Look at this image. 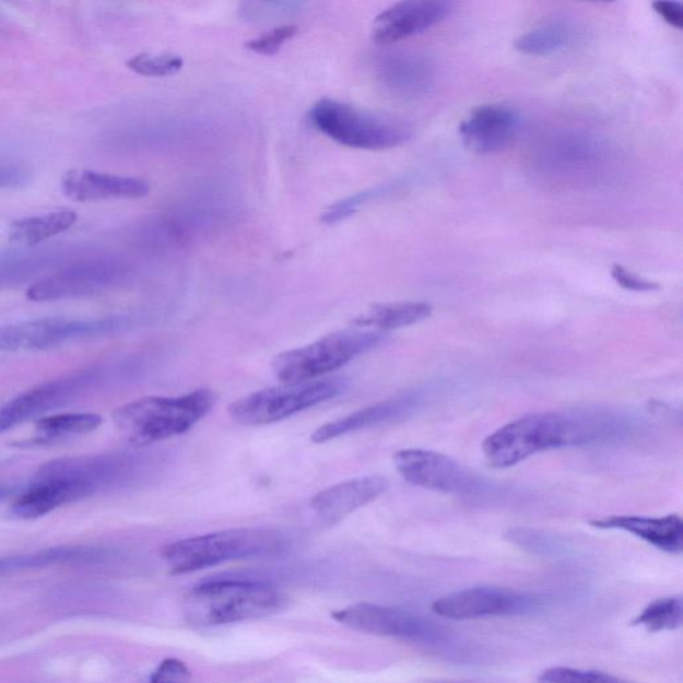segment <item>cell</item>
I'll return each instance as SVG.
<instances>
[{"instance_id":"cell-17","label":"cell","mask_w":683,"mask_h":683,"mask_svg":"<svg viewBox=\"0 0 683 683\" xmlns=\"http://www.w3.org/2000/svg\"><path fill=\"white\" fill-rule=\"evenodd\" d=\"M93 377L90 374L42 384L22 392L0 409V433L35 419L46 411L57 409L80 395Z\"/></svg>"},{"instance_id":"cell-21","label":"cell","mask_w":683,"mask_h":683,"mask_svg":"<svg viewBox=\"0 0 683 683\" xmlns=\"http://www.w3.org/2000/svg\"><path fill=\"white\" fill-rule=\"evenodd\" d=\"M590 525L601 530L626 531L670 554H681L683 550V522L676 514L660 518L610 516L597 518Z\"/></svg>"},{"instance_id":"cell-33","label":"cell","mask_w":683,"mask_h":683,"mask_svg":"<svg viewBox=\"0 0 683 683\" xmlns=\"http://www.w3.org/2000/svg\"><path fill=\"white\" fill-rule=\"evenodd\" d=\"M538 683H627L614 675L572 668L547 669Z\"/></svg>"},{"instance_id":"cell-16","label":"cell","mask_w":683,"mask_h":683,"mask_svg":"<svg viewBox=\"0 0 683 683\" xmlns=\"http://www.w3.org/2000/svg\"><path fill=\"white\" fill-rule=\"evenodd\" d=\"M427 399L425 391H411L408 395L384 401L343 416L320 426L311 434L314 444H326L343 435L366 431L386 423L408 420L419 411Z\"/></svg>"},{"instance_id":"cell-8","label":"cell","mask_w":683,"mask_h":683,"mask_svg":"<svg viewBox=\"0 0 683 683\" xmlns=\"http://www.w3.org/2000/svg\"><path fill=\"white\" fill-rule=\"evenodd\" d=\"M131 318L98 319L50 317L0 326V352H42L71 342L114 334L130 328Z\"/></svg>"},{"instance_id":"cell-2","label":"cell","mask_w":683,"mask_h":683,"mask_svg":"<svg viewBox=\"0 0 683 683\" xmlns=\"http://www.w3.org/2000/svg\"><path fill=\"white\" fill-rule=\"evenodd\" d=\"M214 403L215 395L209 389L180 397H144L115 409L113 421L127 443L146 446L189 433Z\"/></svg>"},{"instance_id":"cell-25","label":"cell","mask_w":683,"mask_h":683,"mask_svg":"<svg viewBox=\"0 0 683 683\" xmlns=\"http://www.w3.org/2000/svg\"><path fill=\"white\" fill-rule=\"evenodd\" d=\"M582 32L577 23L557 20L541 24L516 40L518 51L529 56H550L577 44Z\"/></svg>"},{"instance_id":"cell-27","label":"cell","mask_w":683,"mask_h":683,"mask_svg":"<svg viewBox=\"0 0 683 683\" xmlns=\"http://www.w3.org/2000/svg\"><path fill=\"white\" fill-rule=\"evenodd\" d=\"M98 557V550L80 546L54 547L36 553L9 555V557L0 558V576L51 565L71 564V562L92 561Z\"/></svg>"},{"instance_id":"cell-23","label":"cell","mask_w":683,"mask_h":683,"mask_svg":"<svg viewBox=\"0 0 683 683\" xmlns=\"http://www.w3.org/2000/svg\"><path fill=\"white\" fill-rule=\"evenodd\" d=\"M433 306L426 302H395L373 306L353 320V328L372 331H391L423 322L431 318Z\"/></svg>"},{"instance_id":"cell-10","label":"cell","mask_w":683,"mask_h":683,"mask_svg":"<svg viewBox=\"0 0 683 683\" xmlns=\"http://www.w3.org/2000/svg\"><path fill=\"white\" fill-rule=\"evenodd\" d=\"M126 275V266L115 259H89L42 278L28 287L26 296L32 302L80 298L115 286Z\"/></svg>"},{"instance_id":"cell-32","label":"cell","mask_w":683,"mask_h":683,"mask_svg":"<svg viewBox=\"0 0 683 683\" xmlns=\"http://www.w3.org/2000/svg\"><path fill=\"white\" fill-rule=\"evenodd\" d=\"M298 30L295 24H283V26L270 30V32L246 42V48L258 54V56L273 57L298 34Z\"/></svg>"},{"instance_id":"cell-24","label":"cell","mask_w":683,"mask_h":683,"mask_svg":"<svg viewBox=\"0 0 683 683\" xmlns=\"http://www.w3.org/2000/svg\"><path fill=\"white\" fill-rule=\"evenodd\" d=\"M78 215L74 210L60 209L50 213L23 217L10 226L9 239L17 246H36L68 232L75 225Z\"/></svg>"},{"instance_id":"cell-3","label":"cell","mask_w":683,"mask_h":683,"mask_svg":"<svg viewBox=\"0 0 683 683\" xmlns=\"http://www.w3.org/2000/svg\"><path fill=\"white\" fill-rule=\"evenodd\" d=\"M285 607L275 586L257 581H215L197 586L185 598L186 619L199 626L259 620Z\"/></svg>"},{"instance_id":"cell-14","label":"cell","mask_w":683,"mask_h":683,"mask_svg":"<svg viewBox=\"0 0 683 683\" xmlns=\"http://www.w3.org/2000/svg\"><path fill=\"white\" fill-rule=\"evenodd\" d=\"M455 8V3L445 0H407L392 4L374 20L373 40L388 46L423 34L450 16Z\"/></svg>"},{"instance_id":"cell-12","label":"cell","mask_w":683,"mask_h":683,"mask_svg":"<svg viewBox=\"0 0 683 683\" xmlns=\"http://www.w3.org/2000/svg\"><path fill=\"white\" fill-rule=\"evenodd\" d=\"M540 608L541 601L533 596L486 586L452 592L433 604L435 614L458 621L526 615Z\"/></svg>"},{"instance_id":"cell-4","label":"cell","mask_w":683,"mask_h":683,"mask_svg":"<svg viewBox=\"0 0 683 683\" xmlns=\"http://www.w3.org/2000/svg\"><path fill=\"white\" fill-rule=\"evenodd\" d=\"M280 531L270 529H232L186 538L167 543L162 558L173 574L209 569L225 562L274 554L285 546Z\"/></svg>"},{"instance_id":"cell-34","label":"cell","mask_w":683,"mask_h":683,"mask_svg":"<svg viewBox=\"0 0 683 683\" xmlns=\"http://www.w3.org/2000/svg\"><path fill=\"white\" fill-rule=\"evenodd\" d=\"M45 259L47 257L44 256L3 259L0 261V288L32 276L35 271L44 268Z\"/></svg>"},{"instance_id":"cell-28","label":"cell","mask_w":683,"mask_h":683,"mask_svg":"<svg viewBox=\"0 0 683 683\" xmlns=\"http://www.w3.org/2000/svg\"><path fill=\"white\" fill-rule=\"evenodd\" d=\"M683 604L681 597L660 598L644 609L632 624L643 626L646 631L658 633L675 631L682 626Z\"/></svg>"},{"instance_id":"cell-36","label":"cell","mask_w":683,"mask_h":683,"mask_svg":"<svg viewBox=\"0 0 683 683\" xmlns=\"http://www.w3.org/2000/svg\"><path fill=\"white\" fill-rule=\"evenodd\" d=\"M612 276L616 285L622 288L628 290L634 293H650L660 290V285L656 282L646 280L644 276H639L633 271H628L625 266L614 264L612 269Z\"/></svg>"},{"instance_id":"cell-7","label":"cell","mask_w":683,"mask_h":683,"mask_svg":"<svg viewBox=\"0 0 683 683\" xmlns=\"http://www.w3.org/2000/svg\"><path fill=\"white\" fill-rule=\"evenodd\" d=\"M346 384L341 379H316L310 382L283 384L251 392L228 408L234 421L245 426H262L290 419L330 399L341 396Z\"/></svg>"},{"instance_id":"cell-6","label":"cell","mask_w":683,"mask_h":683,"mask_svg":"<svg viewBox=\"0 0 683 683\" xmlns=\"http://www.w3.org/2000/svg\"><path fill=\"white\" fill-rule=\"evenodd\" d=\"M382 332L348 329L331 332L320 340L276 355L275 377L283 384L310 382L346 366L382 342Z\"/></svg>"},{"instance_id":"cell-38","label":"cell","mask_w":683,"mask_h":683,"mask_svg":"<svg viewBox=\"0 0 683 683\" xmlns=\"http://www.w3.org/2000/svg\"><path fill=\"white\" fill-rule=\"evenodd\" d=\"M30 172L26 167L12 162L0 161V191L14 190L28 184Z\"/></svg>"},{"instance_id":"cell-1","label":"cell","mask_w":683,"mask_h":683,"mask_svg":"<svg viewBox=\"0 0 683 683\" xmlns=\"http://www.w3.org/2000/svg\"><path fill=\"white\" fill-rule=\"evenodd\" d=\"M643 421L625 411L586 408L528 414L507 423L483 440L493 468L516 467L549 450L624 443L644 432Z\"/></svg>"},{"instance_id":"cell-30","label":"cell","mask_w":683,"mask_h":683,"mask_svg":"<svg viewBox=\"0 0 683 683\" xmlns=\"http://www.w3.org/2000/svg\"><path fill=\"white\" fill-rule=\"evenodd\" d=\"M184 59L175 54L141 52L127 60V68L136 74L149 78H165L178 74L184 69Z\"/></svg>"},{"instance_id":"cell-15","label":"cell","mask_w":683,"mask_h":683,"mask_svg":"<svg viewBox=\"0 0 683 683\" xmlns=\"http://www.w3.org/2000/svg\"><path fill=\"white\" fill-rule=\"evenodd\" d=\"M521 127L516 110L504 105L476 107L459 126L464 146L480 155L498 154L510 148Z\"/></svg>"},{"instance_id":"cell-39","label":"cell","mask_w":683,"mask_h":683,"mask_svg":"<svg viewBox=\"0 0 683 683\" xmlns=\"http://www.w3.org/2000/svg\"><path fill=\"white\" fill-rule=\"evenodd\" d=\"M652 9L656 10L658 15H661L670 26L675 28L683 27V4L680 2H672V0H658L652 3Z\"/></svg>"},{"instance_id":"cell-22","label":"cell","mask_w":683,"mask_h":683,"mask_svg":"<svg viewBox=\"0 0 683 683\" xmlns=\"http://www.w3.org/2000/svg\"><path fill=\"white\" fill-rule=\"evenodd\" d=\"M379 78L391 93L403 98H415L433 87L435 71L426 58L398 52L379 63Z\"/></svg>"},{"instance_id":"cell-18","label":"cell","mask_w":683,"mask_h":683,"mask_svg":"<svg viewBox=\"0 0 683 683\" xmlns=\"http://www.w3.org/2000/svg\"><path fill=\"white\" fill-rule=\"evenodd\" d=\"M389 486L390 483L385 476H361L322 490L314 495L310 507L325 525H335L352 516L361 507L378 499L388 492Z\"/></svg>"},{"instance_id":"cell-20","label":"cell","mask_w":683,"mask_h":683,"mask_svg":"<svg viewBox=\"0 0 683 683\" xmlns=\"http://www.w3.org/2000/svg\"><path fill=\"white\" fill-rule=\"evenodd\" d=\"M94 494V490L82 482L59 476H35L33 485L12 502L10 514L20 519H36Z\"/></svg>"},{"instance_id":"cell-35","label":"cell","mask_w":683,"mask_h":683,"mask_svg":"<svg viewBox=\"0 0 683 683\" xmlns=\"http://www.w3.org/2000/svg\"><path fill=\"white\" fill-rule=\"evenodd\" d=\"M509 540L537 554H557L562 549L560 540H555L554 537L543 533V531L514 529L509 533Z\"/></svg>"},{"instance_id":"cell-5","label":"cell","mask_w":683,"mask_h":683,"mask_svg":"<svg viewBox=\"0 0 683 683\" xmlns=\"http://www.w3.org/2000/svg\"><path fill=\"white\" fill-rule=\"evenodd\" d=\"M310 120L332 141L358 150L396 149L413 137V130L407 123L330 98L320 99L313 106Z\"/></svg>"},{"instance_id":"cell-26","label":"cell","mask_w":683,"mask_h":683,"mask_svg":"<svg viewBox=\"0 0 683 683\" xmlns=\"http://www.w3.org/2000/svg\"><path fill=\"white\" fill-rule=\"evenodd\" d=\"M103 419L93 413H71L45 416L36 422L35 437L30 446H44L71 438L82 437L89 433L98 431Z\"/></svg>"},{"instance_id":"cell-9","label":"cell","mask_w":683,"mask_h":683,"mask_svg":"<svg viewBox=\"0 0 683 683\" xmlns=\"http://www.w3.org/2000/svg\"><path fill=\"white\" fill-rule=\"evenodd\" d=\"M398 473L410 485L464 498H482L498 487L450 457L431 450L407 449L396 452Z\"/></svg>"},{"instance_id":"cell-19","label":"cell","mask_w":683,"mask_h":683,"mask_svg":"<svg viewBox=\"0 0 683 683\" xmlns=\"http://www.w3.org/2000/svg\"><path fill=\"white\" fill-rule=\"evenodd\" d=\"M62 191L75 202H99L107 199H139L146 197L150 185L146 180L120 177L86 168H72L62 177Z\"/></svg>"},{"instance_id":"cell-37","label":"cell","mask_w":683,"mask_h":683,"mask_svg":"<svg viewBox=\"0 0 683 683\" xmlns=\"http://www.w3.org/2000/svg\"><path fill=\"white\" fill-rule=\"evenodd\" d=\"M191 672L182 661L168 658L151 675V683H190Z\"/></svg>"},{"instance_id":"cell-13","label":"cell","mask_w":683,"mask_h":683,"mask_svg":"<svg viewBox=\"0 0 683 683\" xmlns=\"http://www.w3.org/2000/svg\"><path fill=\"white\" fill-rule=\"evenodd\" d=\"M143 459L129 455L62 458L44 464L36 476H60L80 481L96 493L136 479Z\"/></svg>"},{"instance_id":"cell-31","label":"cell","mask_w":683,"mask_h":683,"mask_svg":"<svg viewBox=\"0 0 683 683\" xmlns=\"http://www.w3.org/2000/svg\"><path fill=\"white\" fill-rule=\"evenodd\" d=\"M391 189V185L379 186L376 187V189L356 192V195L343 199V201L335 202L325 211L322 222L328 223V225H334V223L348 220V217L354 215L362 205L374 201V199L386 195V192H390Z\"/></svg>"},{"instance_id":"cell-11","label":"cell","mask_w":683,"mask_h":683,"mask_svg":"<svg viewBox=\"0 0 683 683\" xmlns=\"http://www.w3.org/2000/svg\"><path fill=\"white\" fill-rule=\"evenodd\" d=\"M332 619L356 632L373 636L426 644H437L444 638V631L422 616L373 603H356L338 610L332 613Z\"/></svg>"},{"instance_id":"cell-29","label":"cell","mask_w":683,"mask_h":683,"mask_svg":"<svg viewBox=\"0 0 683 683\" xmlns=\"http://www.w3.org/2000/svg\"><path fill=\"white\" fill-rule=\"evenodd\" d=\"M584 139H566L561 142L560 148L552 150V156H550V165L560 166L562 172L572 170L579 172L581 167H589L594 162L596 151L598 148L591 141L588 142Z\"/></svg>"}]
</instances>
